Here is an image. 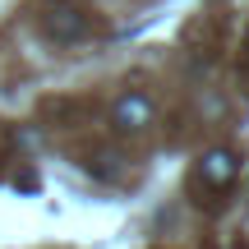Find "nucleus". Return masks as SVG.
Masks as SVG:
<instances>
[{
    "label": "nucleus",
    "mask_w": 249,
    "mask_h": 249,
    "mask_svg": "<svg viewBox=\"0 0 249 249\" xmlns=\"http://www.w3.org/2000/svg\"><path fill=\"white\" fill-rule=\"evenodd\" d=\"M240 180V152L235 148H208L189 171V194L194 203H222Z\"/></svg>",
    "instance_id": "nucleus-1"
},
{
    "label": "nucleus",
    "mask_w": 249,
    "mask_h": 249,
    "mask_svg": "<svg viewBox=\"0 0 249 249\" xmlns=\"http://www.w3.org/2000/svg\"><path fill=\"white\" fill-rule=\"evenodd\" d=\"M46 33L55 37V42H79L83 33H88V14L74 5H55L51 14H46Z\"/></svg>",
    "instance_id": "nucleus-3"
},
{
    "label": "nucleus",
    "mask_w": 249,
    "mask_h": 249,
    "mask_svg": "<svg viewBox=\"0 0 249 249\" xmlns=\"http://www.w3.org/2000/svg\"><path fill=\"white\" fill-rule=\"evenodd\" d=\"M111 124H116L120 134H148L152 124H157V102H152L143 88L120 92V97L111 102Z\"/></svg>",
    "instance_id": "nucleus-2"
}]
</instances>
